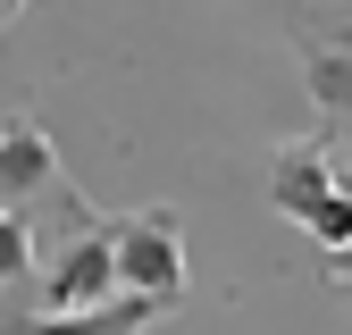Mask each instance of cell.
I'll list each match as a JSON object with an SVG mask.
<instances>
[{
    "mask_svg": "<svg viewBox=\"0 0 352 335\" xmlns=\"http://www.w3.org/2000/svg\"><path fill=\"white\" fill-rule=\"evenodd\" d=\"M344 335H352V327H344Z\"/></svg>",
    "mask_w": 352,
    "mask_h": 335,
    "instance_id": "11",
    "label": "cell"
},
{
    "mask_svg": "<svg viewBox=\"0 0 352 335\" xmlns=\"http://www.w3.org/2000/svg\"><path fill=\"white\" fill-rule=\"evenodd\" d=\"M109 243H118V285L126 293H151L160 310L185 302V227L176 209H135V218H109Z\"/></svg>",
    "mask_w": 352,
    "mask_h": 335,
    "instance_id": "4",
    "label": "cell"
},
{
    "mask_svg": "<svg viewBox=\"0 0 352 335\" xmlns=\"http://www.w3.org/2000/svg\"><path fill=\"white\" fill-rule=\"evenodd\" d=\"M17 9H25V0H17Z\"/></svg>",
    "mask_w": 352,
    "mask_h": 335,
    "instance_id": "10",
    "label": "cell"
},
{
    "mask_svg": "<svg viewBox=\"0 0 352 335\" xmlns=\"http://www.w3.org/2000/svg\"><path fill=\"white\" fill-rule=\"evenodd\" d=\"M9 17H17V0H0V25H9Z\"/></svg>",
    "mask_w": 352,
    "mask_h": 335,
    "instance_id": "9",
    "label": "cell"
},
{
    "mask_svg": "<svg viewBox=\"0 0 352 335\" xmlns=\"http://www.w3.org/2000/svg\"><path fill=\"white\" fill-rule=\"evenodd\" d=\"M42 260H34V218L25 209H0V285H25Z\"/></svg>",
    "mask_w": 352,
    "mask_h": 335,
    "instance_id": "7",
    "label": "cell"
},
{
    "mask_svg": "<svg viewBox=\"0 0 352 335\" xmlns=\"http://www.w3.org/2000/svg\"><path fill=\"white\" fill-rule=\"evenodd\" d=\"M42 201L67 218V235L101 218V209L76 193V176L59 168L51 135H42V117H34V109H9V117H0V209H25V218H34Z\"/></svg>",
    "mask_w": 352,
    "mask_h": 335,
    "instance_id": "1",
    "label": "cell"
},
{
    "mask_svg": "<svg viewBox=\"0 0 352 335\" xmlns=\"http://www.w3.org/2000/svg\"><path fill=\"white\" fill-rule=\"evenodd\" d=\"M34 293H42V310H93V302H109V293H126V285H118V243H109V218H93V227L59 235V251L34 268Z\"/></svg>",
    "mask_w": 352,
    "mask_h": 335,
    "instance_id": "5",
    "label": "cell"
},
{
    "mask_svg": "<svg viewBox=\"0 0 352 335\" xmlns=\"http://www.w3.org/2000/svg\"><path fill=\"white\" fill-rule=\"evenodd\" d=\"M327 277H336V285H352V243H336V251H327Z\"/></svg>",
    "mask_w": 352,
    "mask_h": 335,
    "instance_id": "8",
    "label": "cell"
},
{
    "mask_svg": "<svg viewBox=\"0 0 352 335\" xmlns=\"http://www.w3.org/2000/svg\"><path fill=\"white\" fill-rule=\"evenodd\" d=\"M269 201L285 209L294 227H311L327 251L352 243V201H344V185H336V159H327L319 135H294V143L269 159Z\"/></svg>",
    "mask_w": 352,
    "mask_h": 335,
    "instance_id": "3",
    "label": "cell"
},
{
    "mask_svg": "<svg viewBox=\"0 0 352 335\" xmlns=\"http://www.w3.org/2000/svg\"><path fill=\"white\" fill-rule=\"evenodd\" d=\"M168 310L151 302V293H109V302H93V310H34V319H9L0 335H143V327H160Z\"/></svg>",
    "mask_w": 352,
    "mask_h": 335,
    "instance_id": "6",
    "label": "cell"
},
{
    "mask_svg": "<svg viewBox=\"0 0 352 335\" xmlns=\"http://www.w3.org/2000/svg\"><path fill=\"white\" fill-rule=\"evenodd\" d=\"M285 42L302 59V93H311L319 126H352V0H294Z\"/></svg>",
    "mask_w": 352,
    "mask_h": 335,
    "instance_id": "2",
    "label": "cell"
}]
</instances>
